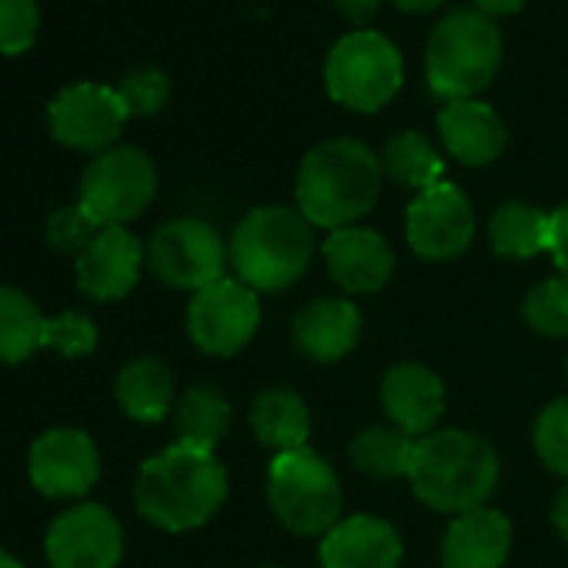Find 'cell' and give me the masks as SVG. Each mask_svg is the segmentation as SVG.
<instances>
[{
    "instance_id": "cell-1",
    "label": "cell",
    "mask_w": 568,
    "mask_h": 568,
    "mask_svg": "<svg viewBox=\"0 0 568 568\" xmlns=\"http://www.w3.org/2000/svg\"><path fill=\"white\" fill-rule=\"evenodd\" d=\"M382 178V158L368 144L355 138H332L312 148L298 168V211L315 227H352L378 204Z\"/></svg>"
},
{
    "instance_id": "cell-2",
    "label": "cell",
    "mask_w": 568,
    "mask_h": 568,
    "mask_svg": "<svg viewBox=\"0 0 568 568\" xmlns=\"http://www.w3.org/2000/svg\"><path fill=\"white\" fill-rule=\"evenodd\" d=\"M227 498V471L214 452L191 445H171L151 462H144L134 505L138 511L164 531H191L217 515Z\"/></svg>"
},
{
    "instance_id": "cell-3",
    "label": "cell",
    "mask_w": 568,
    "mask_h": 568,
    "mask_svg": "<svg viewBox=\"0 0 568 568\" xmlns=\"http://www.w3.org/2000/svg\"><path fill=\"white\" fill-rule=\"evenodd\" d=\"M498 471V455L485 438L462 428H435L432 435L415 438L405 478L428 508L462 515L488 501Z\"/></svg>"
},
{
    "instance_id": "cell-4",
    "label": "cell",
    "mask_w": 568,
    "mask_h": 568,
    "mask_svg": "<svg viewBox=\"0 0 568 568\" xmlns=\"http://www.w3.org/2000/svg\"><path fill=\"white\" fill-rule=\"evenodd\" d=\"M315 257V224L295 207H254L247 211L231 241L227 261L251 292H284L305 277Z\"/></svg>"
},
{
    "instance_id": "cell-5",
    "label": "cell",
    "mask_w": 568,
    "mask_h": 568,
    "mask_svg": "<svg viewBox=\"0 0 568 568\" xmlns=\"http://www.w3.org/2000/svg\"><path fill=\"white\" fill-rule=\"evenodd\" d=\"M501 68V31L495 18L458 8L445 14L425 48V78L435 98L468 101L481 94Z\"/></svg>"
},
{
    "instance_id": "cell-6",
    "label": "cell",
    "mask_w": 568,
    "mask_h": 568,
    "mask_svg": "<svg viewBox=\"0 0 568 568\" xmlns=\"http://www.w3.org/2000/svg\"><path fill=\"white\" fill-rule=\"evenodd\" d=\"M267 501L277 521L295 535H328L342 521L338 471L312 448L274 455L267 468Z\"/></svg>"
},
{
    "instance_id": "cell-7",
    "label": "cell",
    "mask_w": 568,
    "mask_h": 568,
    "mask_svg": "<svg viewBox=\"0 0 568 568\" xmlns=\"http://www.w3.org/2000/svg\"><path fill=\"white\" fill-rule=\"evenodd\" d=\"M405 84V64L398 48L378 31L345 34L325 58V88L335 104L375 114Z\"/></svg>"
},
{
    "instance_id": "cell-8",
    "label": "cell",
    "mask_w": 568,
    "mask_h": 568,
    "mask_svg": "<svg viewBox=\"0 0 568 568\" xmlns=\"http://www.w3.org/2000/svg\"><path fill=\"white\" fill-rule=\"evenodd\" d=\"M158 194V168L141 148H111L94 154L81 178V204L101 227H124Z\"/></svg>"
},
{
    "instance_id": "cell-9",
    "label": "cell",
    "mask_w": 568,
    "mask_h": 568,
    "mask_svg": "<svg viewBox=\"0 0 568 568\" xmlns=\"http://www.w3.org/2000/svg\"><path fill=\"white\" fill-rule=\"evenodd\" d=\"M227 244L207 221L197 217H178L161 224L151 234L148 244V264L151 271L181 292H201L207 284L224 277Z\"/></svg>"
},
{
    "instance_id": "cell-10",
    "label": "cell",
    "mask_w": 568,
    "mask_h": 568,
    "mask_svg": "<svg viewBox=\"0 0 568 568\" xmlns=\"http://www.w3.org/2000/svg\"><path fill=\"white\" fill-rule=\"evenodd\" d=\"M131 114L118 94V88L108 84H71L54 94L48 104V124L58 144L71 151L104 154L118 148V138L124 134Z\"/></svg>"
},
{
    "instance_id": "cell-11",
    "label": "cell",
    "mask_w": 568,
    "mask_h": 568,
    "mask_svg": "<svg viewBox=\"0 0 568 568\" xmlns=\"http://www.w3.org/2000/svg\"><path fill=\"white\" fill-rule=\"evenodd\" d=\"M261 325L257 292L237 277H221L201 288L187 305V335L204 355L227 358L241 352Z\"/></svg>"
},
{
    "instance_id": "cell-12",
    "label": "cell",
    "mask_w": 568,
    "mask_h": 568,
    "mask_svg": "<svg viewBox=\"0 0 568 568\" xmlns=\"http://www.w3.org/2000/svg\"><path fill=\"white\" fill-rule=\"evenodd\" d=\"M405 237L425 261H452L475 241V207L455 184L418 191L405 214Z\"/></svg>"
},
{
    "instance_id": "cell-13",
    "label": "cell",
    "mask_w": 568,
    "mask_h": 568,
    "mask_svg": "<svg viewBox=\"0 0 568 568\" xmlns=\"http://www.w3.org/2000/svg\"><path fill=\"white\" fill-rule=\"evenodd\" d=\"M44 551L51 568H118L124 531L104 505H78L51 521Z\"/></svg>"
},
{
    "instance_id": "cell-14",
    "label": "cell",
    "mask_w": 568,
    "mask_h": 568,
    "mask_svg": "<svg viewBox=\"0 0 568 568\" xmlns=\"http://www.w3.org/2000/svg\"><path fill=\"white\" fill-rule=\"evenodd\" d=\"M101 458L81 428L44 432L31 448V481L48 498H78L94 488Z\"/></svg>"
},
{
    "instance_id": "cell-15",
    "label": "cell",
    "mask_w": 568,
    "mask_h": 568,
    "mask_svg": "<svg viewBox=\"0 0 568 568\" xmlns=\"http://www.w3.org/2000/svg\"><path fill=\"white\" fill-rule=\"evenodd\" d=\"M148 251L128 227H104L78 254V288L94 302H118L131 295Z\"/></svg>"
},
{
    "instance_id": "cell-16",
    "label": "cell",
    "mask_w": 568,
    "mask_h": 568,
    "mask_svg": "<svg viewBox=\"0 0 568 568\" xmlns=\"http://www.w3.org/2000/svg\"><path fill=\"white\" fill-rule=\"evenodd\" d=\"M325 264L348 295H375L395 274V251L378 231L352 224L328 234Z\"/></svg>"
},
{
    "instance_id": "cell-17",
    "label": "cell",
    "mask_w": 568,
    "mask_h": 568,
    "mask_svg": "<svg viewBox=\"0 0 568 568\" xmlns=\"http://www.w3.org/2000/svg\"><path fill=\"white\" fill-rule=\"evenodd\" d=\"M382 408L388 422L408 438H425L445 415V385L442 378L415 362L395 365L382 378Z\"/></svg>"
},
{
    "instance_id": "cell-18",
    "label": "cell",
    "mask_w": 568,
    "mask_h": 568,
    "mask_svg": "<svg viewBox=\"0 0 568 568\" xmlns=\"http://www.w3.org/2000/svg\"><path fill=\"white\" fill-rule=\"evenodd\" d=\"M322 568H398L402 535L378 515L342 518L318 548Z\"/></svg>"
},
{
    "instance_id": "cell-19",
    "label": "cell",
    "mask_w": 568,
    "mask_h": 568,
    "mask_svg": "<svg viewBox=\"0 0 568 568\" xmlns=\"http://www.w3.org/2000/svg\"><path fill=\"white\" fill-rule=\"evenodd\" d=\"M438 134L445 151L468 168H485L491 161L501 158L505 144H508V131L505 121L498 118V111L478 98L468 101H448L438 111Z\"/></svg>"
},
{
    "instance_id": "cell-20",
    "label": "cell",
    "mask_w": 568,
    "mask_h": 568,
    "mask_svg": "<svg viewBox=\"0 0 568 568\" xmlns=\"http://www.w3.org/2000/svg\"><path fill=\"white\" fill-rule=\"evenodd\" d=\"M511 548V521L481 505L452 518L442 538L445 568H501Z\"/></svg>"
},
{
    "instance_id": "cell-21",
    "label": "cell",
    "mask_w": 568,
    "mask_h": 568,
    "mask_svg": "<svg viewBox=\"0 0 568 568\" xmlns=\"http://www.w3.org/2000/svg\"><path fill=\"white\" fill-rule=\"evenodd\" d=\"M295 348L312 362H338L355 352L362 338V312L348 298H318L298 312L292 325Z\"/></svg>"
},
{
    "instance_id": "cell-22",
    "label": "cell",
    "mask_w": 568,
    "mask_h": 568,
    "mask_svg": "<svg viewBox=\"0 0 568 568\" xmlns=\"http://www.w3.org/2000/svg\"><path fill=\"white\" fill-rule=\"evenodd\" d=\"M251 432L277 455L308 448L312 412L295 388H264L251 405Z\"/></svg>"
},
{
    "instance_id": "cell-23",
    "label": "cell",
    "mask_w": 568,
    "mask_h": 568,
    "mask_svg": "<svg viewBox=\"0 0 568 568\" xmlns=\"http://www.w3.org/2000/svg\"><path fill=\"white\" fill-rule=\"evenodd\" d=\"M118 405L128 418L141 425L161 422L174 405V378L158 358H134L121 368L114 385Z\"/></svg>"
},
{
    "instance_id": "cell-24",
    "label": "cell",
    "mask_w": 568,
    "mask_h": 568,
    "mask_svg": "<svg viewBox=\"0 0 568 568\" xmlns=\"http://www.w3.org/2000/svg\"><path fill=\"white\" fill-rule=\"evenodd\" d=\"M548 221L551 214L525 201H505L488 221L491 251L501 257H518V261L535 257L538 251H548Z\"/></svg>"
},
{
    "instance_id": "cell-25",
    "label": "cell",
    "mask_w": 568,
    "mask_h": 568,
    "mask_svg": "<svg viewBox=\"0 0 568 568\" xmlns=\"http://www.w3.org/2000/svg\"><path fill=\"white\" fill-rule=\"evenodd\" d=\"M44 315L38 305L18 292L0 284V362L4 365H21L34 352L44 348Z\"/></svg>"
},
{
    "instance_id": "cell-26",
    "label": "cell",
    "mask_w": 568,
    "mask_h": 568,
    "mask_svg": "<svg viewBox=\"0 0 568 568\" xmlns=\"http://www.w3.org/2000/svg\"><path fill=\"white\" fill-rule=\"evenodd\" d=\"M227 428H231V405L217 388L197 385L184 392V398L178 402V442L181 445L214 452L224 442Z\"/></svg>"
},
{
    "instance_id": "cell-27",
    "label": "cell",
    "mask_w": 568,
    "mask_h": 568,
    "mask_svg": "<svg viewBox=\"0 0 568 568\" xmlns=\"http://www.w3.org/2000/svg\"><path fill=\"white\" fill-rule=\"evenodd\" d=\"M382 171L395 184L415 187V191H428V187H435V184L445 181L442 154L418 131H402V134H395L385 144V151H382Z\"/></svg>"
},
{
    "instance_id": "cell-28",
    "label": "cell",
    "mask_w": 568,
    "mask_h": 568,
    "mask_svg": "<svg viewBox=\"0 0 568 568\" xmlns=\"http://www.w3.org/2000/svg\"><path fill=\"white\" fill-rule=\"evenodd\" d=\"M415 438L398 432L395 425H372L352 442V462L368 478H402L412 465Z\"/></svg>"
},
{
    "instance_id": "cell-29",
    "label": "cell",
    "mask_w": 568,
    "mask_h": 568,
    "mask_svg": "<svg viewBox=\"0 0 568 568\" xmlns=\"http://www.w3.org/2000/svg\"><path fill=\"white\" fill-rule=\"evenodd\" d=\"M521 318L535 335L568 338V274L535 284L521 302Z\"/></svg>"
},
{
    "instance_id": "cell-30",
    "label": "cell",
    "mask_w": 568,
    "mask_h": 568,
    "mask_svg": "<svg viewBox=\"0 0 568 568\" xmlns=\"http://www.w3.org/2000/svg\"><path fill=\"white\" fill-rule=\"evenodd\" d=\"M531 442L545 468L568 478V398H558L541 408L531 428Z\"/></svg>"
},
{
    "instance_id": "cell-31",
    "label": "cell",
    "mask_w": 568,
    "mask_h": 568,
    "mask_svg": "<svg viewBox=\"0 0 568 568\" xmlns=\"http://www.w3.org/2000/svg\"><path fill=\"white\" fill-rule=\"evenodd\" d=\"M118 94H121L131 118H154L171 101V78L161 68H151V64L134 68L131 74L121 78Z\"/></svg>"
},
{
    "instance_id": "cell-32",
    "label": "cell",
    "mask_w": 568,
    "mask_h": 568,
    "mask_svg": "<svg viewBox=\"0 0 568 568\" xmlns=\"http://www.w3.org/2000/svg\"><path fill=\"white\" fill-rule=\"evenodd\" d=\"M41 31L38 0H0V54L18 58L34 48Z\"/></svg>"
},
{
    "instance_id": "cell-33",
    "label": "cell",
    "mask_w": 568,
    "mask_h": 568,
    "mask_svg": "<svg viewBox=\"0 0 568 568\" xmlns=\"http://www.w3.org/2000/svg\"><path fill=\"white\" fill-rule=\"evenodd\" d=\"M44 348L64 358H84L98 348V325L84 312H64L44 322Z\"/></svg>"
},
{
    "instance_id": "cell-34",
    "label": "cell",
    "mask_w": 568,
    "mask_h": 568,
    "mask_svg": "<svg viewBox=\"0 0 568 568\" xmlns=\"http://www.w3.org/2000/svg\"><path fill=\"white\" fill-rule=\"evenodd\" d=\"M104 227L98 224V217L78 201V204H68L61 211L51 214L48 221V241L64 251V254H81Z\"/></svg>"
},
{
    "instance_id": "cell-35",
    "label": "cell",
    "mask_w": 568,
    "mask_h": 568,
    "mask_svg": "<svg viewBox=\"0 0 568 568\" xmlns=\"http://www.w3.org/2000/svg\"><path fill=\"white\" fill-rule=\"evenodd\" d=\"M548 254L555 257L558 271L568 274V204L551 211V221H548Z\"/></svg>"
},
{
    "instance_id": "cell-36",
    "label": "cell",
    "mask_w": 568,
    "mask_h": 568,
    "mask_svg": "<svg viewBox=\"0 0 568 568\" xmlns=\"http://www.w3.org/2000/svg\"><path fill=\"white\" fill-rule=\"evenodd\" d=\"M335 8L345 21H352L358 31H368V24L375 21L382 0H335Z\"/></svg>"
},
{
    "instance_id": "cell-37",
    "label": "cell",
    "mask_w": 568,
    "mask_h": 568,
    "mask_svg": "<svg viewBox=\"0 0 568 568\" xmlns=\"http://www.w3.org/2000/svg\"><path fill=\"white\" fill-rule=\"evenodd\" d=\"M471 4H475V11H481L488 18H511L528 4V0H471Z\"/></svg>"
},
{
    "instance_id": "cell-38",
    "label": "cell",
    "mask_w": 568,
    "mask_h": 568,
    "mask_svg": "<svg viewBox=\"0 0 568 568\" xmlns=\"http://www.w3.org/2000/svg\"><path fill=\"white\" fill-rule=\"evenodd\" d=\"M551 525H555V531L568 541V481H565V488L558 491V498H555V505H551Z\"/></svg>"
},
{
    "instance_id": "cell-39",
    "label": "cell",
    "mask_w": 568,
    "mask_h": 568,
    "mask_svg": "<svg viewBox=\"0 0 568 568\" xmlns=\"http://www.w3.org/2000/svg\"><path fill=\"white\" fill-rule=\"evenodd\" d=\"M392 4H395L398 11H408V14H428V11L442 8L445 0H392Z\"/></svg>"
},
{
    "instance_id": "cell-40",
    "label": "cell",
    "mask_w": 568,
    "mask_h": 568,
    "mask_svg": "<svg viewBox=\"0 0 568 568\" xmlns=\"http://www.w3.org/2000/svg\"><path fill=\"white\" fill-rule=\"evenodd\" d=\"M0 568H24L11 551H4V548H0Z\"/></svg>"
},
{
    "instance_id": "cell-41",
    "label": "cell",
    "mask_w": 568,
    "mask_h": 568,
    "mask_svg": "<svg viewBox=\"0 0 568 568\" xmlns=\"http://www.w3.org/2000/svg\"><path fill=\"white\" fill-rule=\"evenodd\" d=\"M264 568H277V565H264Z\"/></svg>"
}]
</instances>
